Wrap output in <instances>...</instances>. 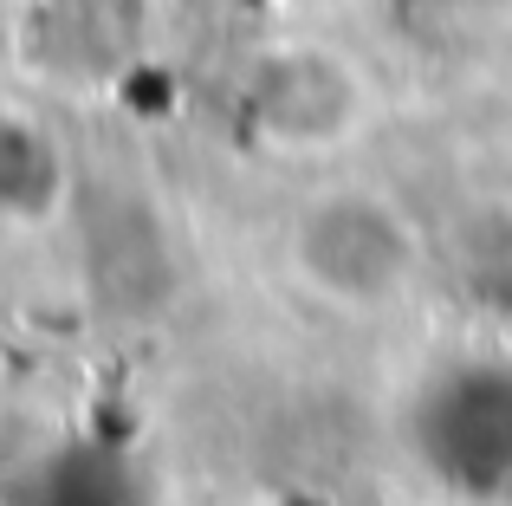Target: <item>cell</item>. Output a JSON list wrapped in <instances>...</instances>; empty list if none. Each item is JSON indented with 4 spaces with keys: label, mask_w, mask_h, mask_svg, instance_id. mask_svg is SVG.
Segmentation results:
<instances>
[{
    "label": "cell",
    "mask_w": 512,
    "mask_h": 506,
    "mask_svg": "<svg viewBox=\"0 0 512 506\" xmlns=\"http://www.w3.org/2000/svg\"><path fill=\"white\" fill-rule=\"evenodd\" d=\"M286 260L331 312H383L422 279V228L383 189H325L292 215Z\"/></svg>",
    "instance_id": "1"
},
{
    "label": "cell",
    "mask_w": 512,
    "mask_h": 506,
    "mask_svg": "<svg viewBox=\"0 0 512 506\" xmlns=\"http://www.w3.org/2000/svg\"><path fill=\"white\" fill-rule=\"evenodd\" d=\"M247 117L266 150L331 156L376 124V85L350 52L325 46V39H292L253 65Z\"/></svg>",
    "instance_id": "2"
},
{
    "label": "cell",
    "mask_w": 512,
    "mask_h": 506,
    "mask_svg": "<svg viewBox=\"0 0 512 506\" xmlns=\"http://www.w3.org/2000/svg\"><path fill=\"white\" fill-rule=\"evenodd\" d=\"M65 202V156L33 117L0 111V228H39Z\"/></svg>",
    "instance_id": "4"
},
{
    "label": "cell",
    "mask_w": 512,
    "mask_h": 506,
    "mask_svg": "<svg viewBox=\"0 0 512 506\" xmlns=\"http://www.w3.org/2000/svg\"><path fill=\"white\" fill-rule=\"evenodd\" d=\"M415 448L448 487H506L512 481V364L441 370L415 396Z\"/></svg>",
    "instance_id": "3"
}]
</instances>
